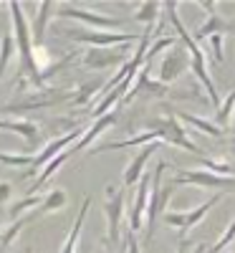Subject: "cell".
<instances>
[{"label":"cell","mask_w":235,"mask_h":253,"mask_svg":"<svg viewBox=\"0 0 235 253\" xmlns=\"http://www.w3.org/2000/svg\"><path fill=\"white\" fill-rule=\"evenodd\" d=\"M13 20V38H15V51H18V71L15 79H31L33 86H43V74H40L38 63H36V43H33V33L28 26V18L23 13V3H8Z\"/></svg>","instance_id":"6da1fadb"},{"label":"cell","mask_w":235,"mask_h":253,"mask_svg":"<svg viewBox=\"0 0 235 253\" xmlns=\"http://www.w3.org/2000/svg\"><path fill=\"white\" fill-rule=\"evenodd\" d=\"M162 8L169 13V20H172V26H175V31H177L180 43H185L187 51H190V69H192V74H195V79L202 84V89L207 91V96L212 99V107H215V112H218V109H220V96H218L215 84H212V79H210L207 63H205V53H202L200 46L195 43V38H192V36L185 31L182 20H180V15H177V3H164Z\"/></svg>","instance_id":"7a4b0ae2"},{"label":"cell","mask_w":235,"mask_h":253,"mask_svg":"<svg viewBox=\"0 0 235 253\" xmlns=\"http://www.w3.org/2000/svg\"><path fill=\"white\" fill-rule=\"evenodd\" d=\"M144 132H152L159 142L182 147V150H187V152H192V155H202L200 147L187 137L185 126H182V122H180L177 117H155V119H149Z\"/></svg>","instance_id":"3957f363"},{"label":"cell","mask_w":235,"mask_h":253,"mask_svg":"<svg viewBox=\"0 0 235 253\" xmlns=\"http://www.w3.org/2000/svg\"><path fill=\"white\" fill-rule=\"evenodd\" d=\"M58 33L69 36L76 43H89L91 48H114V46H126L132 43L137 36L132 33H117V31H78V28H61Z\"/></svg>","instance_id":"277c9868"},{"label":"cell","mask_w":235,"mask_h":253,"mask_svg":"<svg viewBox=\"0 0 235 253\" xmlns=\"http://www.w3.org/2000/svg\"><path fill=\"white\" fill-rule=\"evenodd\" d=\"M164 170H167V162H159L157 170H155V175H152V190H149V210H147V238H152L155 223H157V218H159V213H162V208H164L167 198L177 190L175 182L162 190V172H164Z\"/></svg>","instance_id":"5b68a950"},{"label":"cell","mask_w":235,"mask_h":253,"mask_svg":"<svg viewBox=\"0 0 235 253\" xmlns=\"http://www.w3.org/2000/svg\"><path fill=\"white\" fill-rule=\"evenodd\" d=\"M58 15L69 18V20H81L83 26H89V31H117L119 33V28H121V18L101 15V13H94L89 8H78V5H61Z\"/></svg>","instance_id":"8992f818"},{"label":"cell","mask_w":235,"mask_h":253,"mask_svg":"<svg viewBox=\"0 0 235 253\" xmlns=\"http://www.w3.org/2000/svg\"><path fill=\"white\" fill-rule=\"evenodd\" d=\"M104 218H106V243L114 246L119 241V225L124 218V193L114 185H106V200H104Z\"/></svg>","instance_id":"52a82bcc"},{"label":"cell","mask_w":235,"mask_h":253,"mask_svg":"<svg viewBox=\"0 0 235 253\" xmlns=\"http://www.w3.org/2000/svg\"><path fill=\"white\" fill-rule=\"evenodd\" d=\"M223 200V195L218 193V195H212V198H207L205 203H200V205H195V208H190V210H169V213H164V223L167 225H172V228H180L182 233H187V230L192 228V225H197L212 208H215L218 203Z\"/></svg>","instance_id":"ba28073f"},{"label":"cell","mask_w":235,"mask_h":253,"mask_svg":"<svg viewBox=\"0 0 235 253\" xmlns=\"http://www.w3.org/2000/svg\"><path fill=\"white\" fill-rule=\"evenodd\" d=\"M172 182L175 187L195 185V187H207V190H235V177H220L210 170H180Z\"/></svg>","instance_id":"9c48e42d"},{"label":"cell","mask_w":235,"mask_h":253,"mask_svg":"<svg viewBox=\"0 0 235 253\" xmlns=\"http://www.w3.org/2000/svg\"><path fill=\"white\" fill-rule=\"evenodd\" d=\"M190 66V51L185 43H177L175 48H169L159 63V74H157V81H162L164 86L167 84H172L177 81Z\"/></svg>","instance_id":"30bf717a"},{"label":"cell","mask_w":235,"mask_h":253,"mask_svg":"<svg viewBox=\"0 0 235 253\" xmlns=\"http://www.w3.org/2000/svg\"><path fill=\"white\" fill-rule=\"evenodd\" d=\"M149 190H152V175H144L137 185L132 213H129V233L134 236L137 230L147 223V210H149Z\"/></svg>","instance_id":"8fae6325"},{"label":"cell","mask_w":235,"mask_h":253,"mask_svg":"<svg viewBox=\"0 0 235 253\" xmlns=\"http://www.w3.org/2000/svg\"><path fill=\"white\" fill-rule=\"evenodd\" d=\"M83 132H86V129H74V132H66V134H61V137L51 139V142L43 147V150H40V152L36 155V162H33L31 170H43V167H46L51 160H56L61 152H66V147H69L74 139H81V137H83Z\"/></svg>","instance_id":"7c38bea8"},{"label":"cell","mask_w":235,"mask_h":253,"mask_svg":"<svg viewBox=\"0 0 235 253\" xmlns=\"http://www.w3.org/2000/svg\"><path fill=\"white\" fill-rule=\"evenodd\" d=\"M81 63L86 69L101 71V69H114L119 63H126V56L121 51H114V48H89L81 56Z\"/></svg>","instance_id":"4fadbf2b"},{"label":"cell","mask_w":235,"mask_h":253,"mask_svg":"<svg viewBox=\"0 0 235 253\" xmlns=\"http://www.w3.org/2000/svg\"><path fill=\"white\" fill-rule=\"evenodd\" d=\"M162 147V142H152V144H144L142 147V152L139 155H134V160L126 165V170H124V177H121V182H124V187H134V185H139V180L144 177V167H147V160L152 157L157 150Z\"/></svg>","instance_id":"5bb4252c"},{"label":"cell","mask_w":235,"mask_h":253,"mask_svg":"<svg viewBox=\"0 0 235 253\" xmlns=\"http://www.w3.org/2000/svg\"><path fill=\"white\" fill-rule=\"evenodd\" d=\"M114 122H117V112H109V114H104V117L94 119V122H91V126H89L86 132H83V137H81V139L71 147V150H74V152L86 150V147H89L91 142H96V139H99V137H101L106 129H109V126H112Z\"/></svg>","instance_id":"9a60e30c"},{"label":"cell","mask_w":235,"mask_h":253,"mask_svg":"<svg viewBox=\"0 0 235 253\" xmlns=\"http://www.w3.org/2000/svg\"><path fill=\"white\" fill-rule=\"evenodd\" d=\"M0 132H15V134H20L28 147H33L38 142V134H40L38 124L31 122V119H0Z\"/></svg>","instance_id":"2e32d148"},{"label":"cell","mask_w":235,"mask_h":253,"mask_svg":"<svg viewBox=\"0 0 235 253\" xmlns=\"http://www.w3.org/2000/svg\"><path fill=\"white\" fill-rule=\"evenodd\" d=\"M61 96H69V91H40L38 96H26L28 101H15L3 112H28V109H40V107H51V104L61 101Z\"/></svg>","instance_id":"e0dca14e"},{"label":"cell","mask_w":235,"mask_h":253,"mask_svg":"<svg viewBox=\"0 0 235 253\" xmlns=\"http://www.w3.org/2000/svg\"><path fill=\"white\" fill-rule=\"evenodd\" d=\"M51 13H53V3H48V0L36 5V18H33V43H36V48L43 46V36H46V28H48Z\"/></svg>","instance_id":"ac0fdd59"},{"label":"cell","mask_w":235,"mask_h":253,"mask_svg":"<svg viewBox=\"0 0 235 253\" xmlns=\"http://www.w3.org/2000/svg\"><path fill=\"white\" fill-rule=\"evenodd\" d=\"M89 208H91V198L86 195V198L81 200V208H78V215H76V220H74V228H71V233H69L66 243H63L61 253H76V243H78V236H81V228H83V220H86V215H89Z\"/></svg>","instance_id":"d6986e66"},{"label":"cell","mask_w":235,"mask_h":253,"mask_svg":"<svg viewBox=\"0 0 235 253\" xmlns=\"http://www.w3.org/2000/svg\"><path fill=\"white\" fill-rule=\"evenodd\" d=\"M177 119H180V122H185V124H190V126H195L197 132H202V134H207V137H223V129H220V126H218L215 122L205 119V117H195V114L180 112V114H177Z\"/></svg>","instance_id":"ffe728a7"},{"label":"cell","mask_w":235,"mask_h":253,"mask_svg":"<svg viewBox=\"0 0 235 253\" xmlns=\"http://www.w3.org/2000/svg\"><path fill=\"white\" fill-rule=\"evenodd\" d=\"M225 31H230V23L223 18V15H218V13H212V15H207V20L202 23V28L195 33V38H212V36H223Z\"/></svg>","instance_id":"44dd1931"},{"label":"cell","mask_w":235,"mask_h":253,"mask_svg":"<svg viewBox=\"0 0 235 253\" xmlns=\"http://www.w3.org/2000/svg\"><path fill=\"white\" fill-rule=\"evenodd\" d=\"M66 203H69V195H66V190H61V187H56V190H51V193L43 198V203H40V208H38V213H53V210H61V208H66Z\"/></svg>","instance_id":"7402d4cb"},{"label":"cell","mask_w":235,"mask_h":253,"mask_svg":"<svg viewBox=\"0 0 235 253\" xmlns=\"http://www.w3.org/2000/svg\"><path fill=\"white\" fill-rule=\"evenodd\" d=\"M40 203H43V198H38V195H26L23 200H18V203H13L10 208H8V215L13 218V220H23V213L26 210H36V208H40Z\"/></svg>","instance_id":"603a6c76"},{"label":"cell","mask_w":235,"mask_h":253,"mask_svg":"<svg viewBox=\"0 0 235 253\" xmlns=\"http://www.w3.org/2000/svg\"><path fill=\"white\" fill-rule=\"evenodd\" d=\"M233 112H235V89H233V91H228L225 101L220 104V109L215 112V124L220 126V129H225V126L230 124V119H233Z\"/></svg>","instance_id":"cb8c5ba5"},{"label":"cell","mask_w":235,"mask_h":253,"mask_svg":"<svg viewBox=\"0 0 235 253\" xmlns=\"http://www.w3.org/2000/svg\"><path fill=\"white\" fill-rule=\"evenodd\" d=\"M13 51H15V38L10 33H3L0 36V79H3L8 63L13 58Z\"/></svg>","instance_id":"d4e9b609"},{"label":"cell","mask_w":235,"mask_h":253,"mask_svg":"<svg viewBox=\"0 0 235 253\" xmlns=\"http://www.w3.org/2000/svg\"><path fill=\"white\" fill-rule=\"evenodd\" d=\"M159 3H152V0H147V3H142L137 10H134V20L137 23H144L147 28L155 23V18H157V13H159Z\"/></svg>","instance_id":"484cf974"},{"label":"cell","mask_w":235,"mask_h":253,"mask_svg":"<svg viewBox=\"0 0 235 253\" xmlns=\"http://www.w3.org/2000/svg\"><path fill=\"white\" fill-rule=\"evenodd\" d=\"M36 157L33 155H10V152H0V165L8 167H33Z\"/></svg>","instance_id":"4316f807"},{"label":"cell","mask_w":235,"mask_h":253,"mask_svg":"<svg viewBox=\"0 0 235 253\" xmlns=\"http://www.w3.org/2000/svg\"><path fill=\"white\" fill-rule=\"evenodd\" d=\"M202 165H205V170L215 172V175H220V177H235V167H233V165H228V162H220V160H207V157H202Z\"/></svg>","instance_id":"83f0119b"},{"label":"cell","mask_w":235,"mask_h":253,"mask_svg":"<svg viewBox=\"0 0 235 253\" xmlns=\"http://www.w3.org/2000/svg\"><path fill=\"white\" fill-rule=\"evenodd\" d=\"M104 86H99V84L89 81V84H83V86L74 94V107H81V104H86L91 96H96V91H101Z\"/></svg>","instance_id":"f1b7e54d"},{"label":"cell","mask_w":235,"mask_h":253,"mask_svg":"<svg viewBox=\"0 0 235 253\" xmlns=\"http://www.w3.org/2000/svg\"><path fill=\"white\" fill-rule=\"evenodd\" d=\"M23 225H26V218H23V220H15V223L5 230V233H0V253H3V251L18 238V233L23 230Z\"/></svg>","instance_id":"f546056e"},{"label":"cell","mask_w":235,"mask_h":253,"mask_svg":"<svg viewBox=\"0 0 235 253\" xmlns=\"http://www.w3.org/2000/svg\"><path fill=\"white\" fill-rule=\"evenodd\" d=\"M207 41H210L212 56H215V61L220 63V61H223V36H212V38H207Z\"/></svg>","instance_id":"4dcf8cb0"},{"label":"cell","mask_w":235,"mask_h":253,"mask_svg":"<svg viewBox=\"0 0 235 253\" xmlns=\"http://www.w3.org/2000/svg\"><path fill=\"white\" fill-rule=\"evenodd\" d=\"M10 195H13V187H10V182H5V180H0V203H5V200H10Z\"/></svg>","instance_id":"1f68e13d"},{"label":"cell","mask_w":235,"mask_h":253,"mask_svg":"<svg viewBox=\"0 0 235 253\" xmlns=\"http://www.w3.org/2000/svg\"><path fill=\"white\" fill-rule=\"evenodd\" d=\"M126 253H142V248H139V241L129 233V238H126Z\"/></svg>","instance_id":"d6a6232c"},{"label":"cell","mask_w":235,"mask_h":253,"mask_svg":"<svg viewBox=\"0 0 235 253\" xmlns=\"http://www.w3.org/2000/svg\"><path fill=\"white\" fill-rule=\"evenodd\" d=\"M233 142H235V124H233Z\"/></svg>","instance_id":"836d02e7"}]
</instances>
